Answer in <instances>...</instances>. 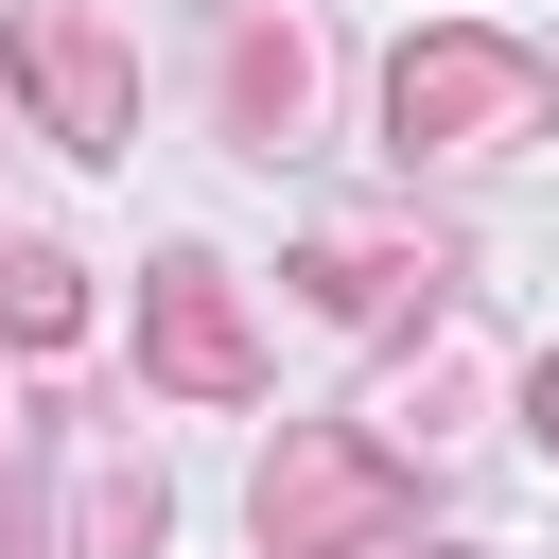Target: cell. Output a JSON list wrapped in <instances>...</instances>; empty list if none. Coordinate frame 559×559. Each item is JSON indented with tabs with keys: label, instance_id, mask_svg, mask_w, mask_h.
<instances>
[{
	"label": "cell",
	"instance_id": "cell-1",
	"mask_svg": "<svg viewBox=\"0 0 559 559\" xmlns=\"http://www.w3.org/2000/svg\"><path fill=\"white\" fill-rule=\"evenodd\" d=\"M419 542V472L349 419H297L262 454V559H402Z\"/></svg>",
	"mask_w": 559,
	"mask_h": 559
},
{
	"label": "cell",
	"instance_id": "cell-2",
	"mask_svg": "<svg viewBox=\"0 0 559 559\" xmlns=\"http://www.w3.org/2000/svg\"><path fill=\"white\" fill-rule=\"evenodd\" d=\"M542 122H559V70L524 35H402V70H384V140L402 157H507Z\"/></svg>",
	"mask_w": 559,
	"mask_h": 559
},
{
	"label": "cell",
	"instance_id": "cell-3",
	"mask_svg": "<svg viewBox=\"0 0 559 559\" xmlns=\"http://www.w3.org/2000/svg\"><path fill=\"white\" fill-rule=\"evenodd\" d=\"M0 70L35 87V122H52L70 157H122V122H140V70H122V35H105L87 0H35V17L0 35Z\"/></svg>",
	"mask_w": 559,
	"mask_h": 559
},
{
	"label": "cell",
	"instance_id": "cell-4",
	"mask_svg": "<svg viewBox=\"0 0 559 559\" xmlns=\"http://www.w3.org/2000/svg\"><path fill=\"white\" fill-rule=\"evenodd\" d=\"M140 367H157L175 402H245V384H262V332H245V297H227L210 262H157V280H140Z\"/></svg>",
	"mask_w": 559,
	"mask_h": 559
},
{
	"label": "cell",
	"instance_id": "cell-5",
	"mask_svg": "<svg viewBox=\"0 0 559 559\" xmlns=\"http://www.w3.org/2000/svg\"><path fill=\"white\" fill-rule=\"evenodd\" d=\"M437 280H454V245H384V227H314V245H297V297H314V314H349V332L437 314Z\"/></svg>",
	"mask_w": 559,
	"mask_h": 559
},
{
	"label": "cell",
	"instance_id": "cell-6",
	"mask_svg": "<svg viewBox=\"0 0 559 559\" xmlns=\"http://www.w3.org/2000/svg\"><path fill=\"white\" fill-rule=\"evenodd\" d=\"M70 332H87V280L35 227H0V349H70Z\"/></svg>",
	"mask_w": 559,
	"mask_h": 559
},
{
	"label": "cell",
	"instance_id": "cell-7",
	"mask_svg": "<svg viewBox=\"0 0 559 559\" xmlns=\"http://www.w3.org/2000/svg\"><path fill=\"white\" fill-rule=\"evenodd\" d=\"M297 87H314V70H297V35H262V17H245V35H227V122H245V140H280V122H297Z\"/></svg>",
	"mask_w": 559,
	"mask_h": 559
},
{
	"label": "cell",
	"instance_id": "cell-8",
	"mask_svg": "<svg viewBox=\"0 0 559 559\" xmlns=\"http://www.w3.org/2000/svg\"><path fill=\"white\" fill-rule=\"evenodd\" d=\"M524 437H542V454H559V349H542V384H524Z\"/></svg>",
	"mask_w": 559,
	"mask_h": 559
},
{
	"label": "cell",
	"instance_id": "cell-9",
	"mask_svg": "<svg viewBox=\"0 0 559 559\" xmlns=\"http://www.w3.org/2000/svg\"><path fill=\"white\" fill-rule=\"evenodd\" d=\"M0 454H17V419H0Z\"/></svg>",
	"mask_w": 559,
	"mask_h": 559
}]
</instances>
